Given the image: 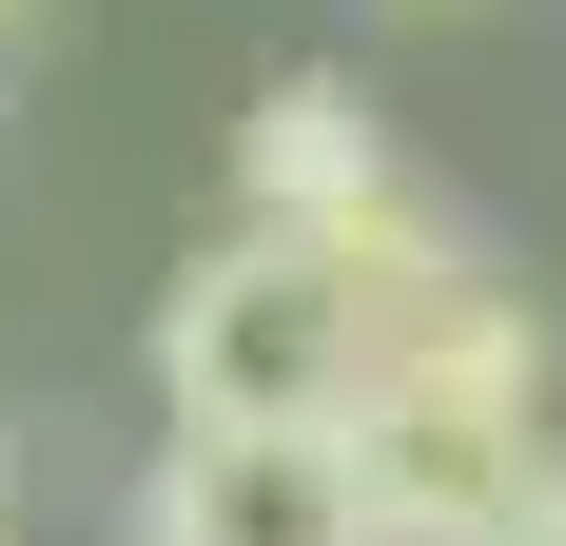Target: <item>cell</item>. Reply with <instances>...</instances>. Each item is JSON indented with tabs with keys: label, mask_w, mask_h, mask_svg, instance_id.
<instances>
[{
	"label": "cell",
	"mask_w": 566,
	"mask_h": 546,
	"mask_svg": "<svg viewBox=\"0 0 566 546\" xmlns=\"http://www.w3.org/2000/svg\"><path fill=\"white\" fill-rule=\"evenodd\" d=\"M352 489H371V546H509L527 507L566 489L547 449V332H469V351H410V371L352 390Z\"/></svg>",
	"instance_id": "cell-1"
},
{
	"label": "cell",
	"mask_w": 566,
	"mask_h": 546,
	"mask_svg": "<svg viewBox=\"0 0 566 546\" xmlns=\"http://www.w3.org/2000/svg\"><path fill=\"white\" fill-rule=\"evenodd\" d=\"M352 390H371V313H352V273L313 234L234 216L157 293V410L176 430H352Z\"/></svg>",
	"instance_id": "cell-2"
},
{
	"label": "cell",
	"mask_w": 566,
	"mask_h": 546,
	"mask_svg": "<svg viewBox=\"0 0 566 546\" xmlns=\"http://www.w3.org/2000/svg\"><path fill=\"white\" fill-rule=\"evenodd\" d=\"M137 546H371L352 430H176L137 489Z\"/></svg>",
	"instance_id": "cell-3"
},
{
	"label": "cell",
	"mask_w": 566,
	"mask_h": 546,
	"mask_svg": "<svg viewBox=\"0 0 566 546\" xmlns=\"http://www.w3.org/2000/svg\"><path fill=\"white\" fill-rule=\"evenodd\" d=\"M234 176H254V234H313V254H333V234H371V216L410 196L352 78H274V98L234 117Z\"/></svg>",
	"instance_id": "cell-4"
},
{
	"label": "cell",
	"mask_w": 566,
	"mask_h": 546,
	"mask_svg": "<svg viewBox=\"0 0 566 546\" xmlns=\"http://www.w3.org/2000/svg\"><path fill=\"white\" fill-rule=\"evenodd\" d=\"M509 546H566V489H547V507H527V527H509Z\"/></svg>",
	"instance_id": "cell-5"
},
{
	"label": "cell",
	"mask_w": 566,
	"mask_h": 546,
	"mask_svg": "<svg viewBox=\"0 0 566 546\" xmlns=\"http://www.w3.org/2000/svg\"><path fill=\"white\" fill-rule=\"evenodd\" d=\"M20 20H40V0H0V40H20Z\"/></svg>",
	"instance_id": "cell-6"
}]
</instances>
